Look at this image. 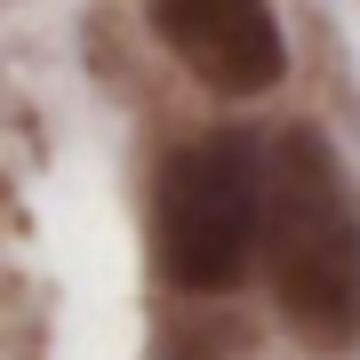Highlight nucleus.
<instances>
[{
	"instance_id": "nucleus-1",
	"label": "nucleus",
	"mask_w": 360,
	"mask_h": 360,
	"mask_svg": "<svg viewBox=\"0 0 360 360\" xmlns=\"http://www.w3.org/2000/svg\"><path fill=\"white\" fill-rule=\"evenodd\" d=\"M257 248L312 352L360 345V200L321 129H281L257 168Z\"/></svg>"
},
{
	"instance_id": "nucleus-3",
	"label": "nucleus",
	"mask_w": 360,
	"mask_h": 360,
	"mask_svg": "<svg viewBox=\"0 0 360 360\" xmlns=\"http://www.w3.org/2000/svg\"><path fill=\"white\" fill-rule=\"evenodd\" d=\"M144 16L153 40L217 96H264L288 65L272 0H144Z\"/></svg>"
},
{
	"instance_id": "nucleus-2",
	"label": "nucleus",
	"mask_w": 360,
	"mask_h": 360,
	"mask_svg": "<svg viewBox=\"0 0 360 360\" xmlns=\"http://www.w3.org/2000/svg\"><path fill=\"white\" fill-rule=\"evenodd\" d=\"M153 257L184 296H224L257 264V153L240 136H200L168 153L153 184Z\"/></svg>"
}]
</instances>
